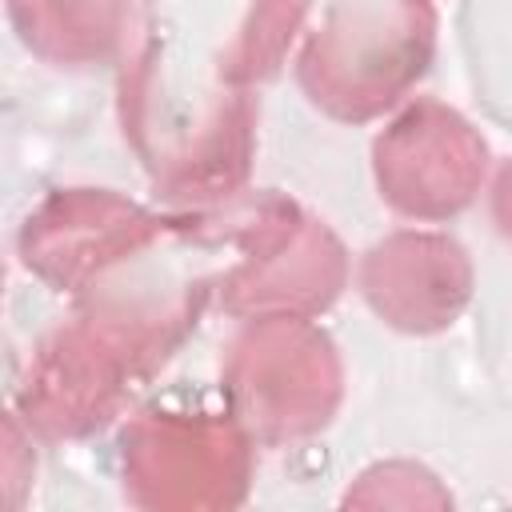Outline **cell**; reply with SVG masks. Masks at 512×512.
<instances>
[{
	"instance_id": "obj_2",
	"label": "cell",
	"mask_w": 512,
	"mask_h": 512,
	"mask_svg": "<svg viewBox=\"0 0 512 512\" xmlns=\"http://www.w3.org/2000/svg\"><path fill=\"white\" fill-rule=\"evenodd\" d=\"M392 136L424 156L420 168H404V172L380 176L384 196L400 212H412V216H452V212H460L472 200V188H476L484 168L436 164L444 156H460V152L484 148L456 112H444L440 104H420L404 120L392 124Z\"/></svg>"
},
{
	"instance_id": "obj_1",
	"label": "cell",
	"mask_w": 512,
	"mask_h": 512,
	"mask_svg": "<svg viewBox=\"0 0 512 512\" xmlns=\"http://www.w3.org/2000/svg\"><path fill=\"white\" fill-rule=\"evenodd\" d=\"M364 296L396 328L408 332L444 328L468 300L464 248L444 236L400 232L368 252Z\"/></svg>"
}]
</instances>
